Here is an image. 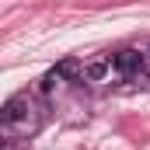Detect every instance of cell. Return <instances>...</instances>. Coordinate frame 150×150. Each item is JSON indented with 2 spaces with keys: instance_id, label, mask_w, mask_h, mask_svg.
Masks as SVG:
<instances>
[{
  "instance_id": "277c9868",
  "label": "cell",
  "mask_w": 150,
  "mask_h": 150,
  "mask_svg": "<svg viewBox=\"0 0 150 150\" xmlns=\"http://www.w3.org/2000/svg\"><path fill=\"white\" fill-rule=\"evenodd\" d=\"M52 74L59 77V80H84V63L80 59H63V63H56Z\"/></svg>"
},
{
  "instance_id": "8992f818",
  "label": "cell",
  "mask_w": 150,
  "mask_h": 150,
  "mask_svg": "<svg viewBox=\"0 0 150 150\" xmlns=\"http://www.w3.org/2000/svg\"><path fill=\"white\" fill-rule=\"evenodd\" d=\"M147 59H150V49H147Z\"/></svg>"
},
{
  "instance_id": "6da1fadb",
  "label": "cell",
  "mask_w": 150,
  "mask_h": 150,
  "mask_svg": "<svg viewBox=\"0 0 150 150\" xmlns=\"http://www.w3.org/2000/svg\"><path fill=\"white\" fill-rule=\"evenodd\" d=\"M0 122L4 129H32L35 126V108H32V98L21 91V94H11L0 108Z\"/></svg>"
},
{
  "instance_id": "3957f363",
  "label": "cell",
  "mask_w": 150,
  "mask_h": 150,
  "mask_svg": "<svg viewBox=\"0 0 150 150\" xmlns=\"http://www.w3.org/2000/svg\"><path fill=\"white\" fill-rule=\"evenodd\" d=\"M108 74H112V59H91V63H84V80L87 84H101Z\"/></svg>"
},
{
  "instance_id": "7a4b0ae2",
  "label": "cell",
  "mask_w": 150,
  "mask_h": 150,
  "mask_svg": "<svg viewBox=\"0 0 150 150\" xmlns=\"http://www.w3.org/2000/svg\"><path fill=\"white\" fill-rule=\"evenodd\" d=\"M108 59H112V70H119L122 77H133L136 70H143V56L133 52V49H122V52L108 56Z\"/></svg>"
},
{
  "instance_id": "5b68a950",
  "label": "cell",
  "mask_w": 150,
  "mask_h": 150,
  "mask_svg": "<svg viewBox=\"0 0 150 150\" xmlns=\"http://www.w3.org/2000/svg\"><path fill=\"white\" fill-rule=\"evenodd\" d=\"M56 80H59V77H56V74H49L45 80H42V84H38V91H42V94H49V91L56 87Z\"/></svg>"
}]
</instances>
